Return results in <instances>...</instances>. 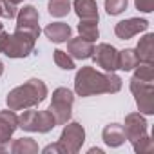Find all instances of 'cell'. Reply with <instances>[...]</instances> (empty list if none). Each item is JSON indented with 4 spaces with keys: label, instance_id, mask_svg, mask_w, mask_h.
<instances>
[{
    "label": "cell",
    "instance_id": "obj_21",
    "mask_svg": "<svg viewBox=\"0 0 154 154\" xmlns=\"http://www.w3.org/2000/svg\"><path fill=\"white\" fill-rule=\"evenodd\" d=\"M49 15L54 18H63L71 11V0H49L47 4Z\"/></svg>",
    "mask_w": 154,
    "mask_h": 154
},
{
    "label": "cell",
    "instance_id": "obj_5",
    "mask_svg": "<svg viewBox=\"0 0 154 154\" xmlns=\"http://www.w3.org/2000/svg\"><path fill=\"white\" fill-rule=\"evenodd\" d=\"M72 103H74V94L71 89L67 87H58L53 91V98H51V105L49 111L53 112L56 125H65L71 118V111H72Z\"/></svg>",
    "mask_w": 154,
    "mask_h": 154
},
{
    "label": "cell",
    "instance_id": "obj_30",
    "mask_svg": "<svg viewBox=\"0 0 154 154\" xmlns=\"http://www.w3.org/2000/svg\"><path fill=\"white\" fill-rule=\"evenodd\" d=\"M2 72H4V63H2V60H0V76H2Z\"/></svg>",
    "mask_w": 154,
    "mask_h": 154
},
{
    "label": "cell",
    "instance_id": "obj_31",
    "mask_svg": "<svg viewBox=\"0 0 154 154\" xmlns=\"http://www.w3.org/2000/svg\"><path fill=\"white\" fill-rule=\"evenodd\" d=\"M9 2H13V4H15V6H18V4H20V2H24V0H9Z\"/></svg>",
    "mask_w": 154,
    "mask_h": 154
},
{
    "label": "cell",
    "instance_id": "obj_18",
    "mask_svg": "<svg viewBox=\"0 0 154 154\" xmlns=\"http://www.w3.org/2000/svg\"><path fill=\"white\" fill-rule=\"evenodd\" d=\"M9 152L11 154H36L38 152V143L33 138H18V140H9Z\"/></svg>",
    "mask_w": 154,
    "mask_h": 154
},
{
    "label": "cell",
    "instance_id": "obj_25",
    "mask_svg": "<svg viewBox=\"0 0 154 154\" xmlns=\"http://www.w3.org/2000/svg\"><path fill=\"white\" fill-rule=\"evenodd\" d=\"M127 4H129V0H105V11L116 17L127 9Z\"/></svg>",
    "mask_w": 154,
    "mask_h": 154
},
{
    "label": "cell",
    "instance_id": "obj_17",
    "mask_svg": "<svg viewBox=\"0 0 154 154\" xmlns=\"http://www.w3.org/2000/svg\"><path fill=\"white\" fill-rule=\"evenodd\" d=\"M74 13L78 15L80 20H98V6H96V0H74L72 2Z\"/></svg>",
    "mask_w": 154,
    "mask_h": 154
},
{
    "label": "cell",
    "instance_id": "obj_29",
    "mask_svg": "<svg viewBox=\"0 0 154 154\" xmlns=\"http://www.w3.org/2000/svg\"><path fill=\"white\" fill-rule=\"evenodd\" d=\"M94 152H96V154H103V150H102V149H96V147L89 149V154H94Z\"/></svg>",
    "mask_w": 154,
    "mask_h": 154
},
{
    "label": "cell",
    "instance_id": "obj_2",
    "mask_svg": "<svg viewBox=\"0 0 154 154\" xmlns=\"http://www.w3.org/2000/svg\"><path fill=\"white\" fill-rule=\"evenodd\" d=\"M45 96H47V85L38 78H31L26 84L9 91L6 102L11 111H22V109H29L42 103Z\"/></svg>",
    "mask_w": 154,
    "mask_h": 154
},
{
    "label": "cell",
    "instance_id": "obj_6",
    "mask_svg": "<svg viewBox=\"0 0 154 154\" xmlns=\"http://www.w3.org/2000/svg\"><path fill=\"white\" fill-rule=\"evenodd\" d=\"M84 141H85V129L78 122H71V123H65L60 134L58 145L62 149V154H76L80 152Z\"/></svg>",
    "mask_w": 154,
    "mask_h": 154
},
{
    "label": "cell",
    "instance_id": "obj_14",
    "mask_svg": "<svg viewBox=\"0 0 154 154\" xmlns=\"http://www.w3.org/2000/svg\"><path fill=\"white\" fill-rule=\"evenodd\" d=\"M134 51L140 63H154V35L149 33L143 38H140Z\"/></svg>",
    "mask_w": 154,
    "mask_h": 154
},
{
    "label": "cell",
    "instance_id": "obj_11",
    "mask_svg": "<svg viewBox=\"0 0 154 154\" xmlns=\"http://www.w3.org/2000/svg\"><path fill=\"white\" fill-rule=\"evenodd\" d=\"M40 15L35 6H24L17 13V29H27L36 35H40V26H38Z\"/></svg>",
    "mask_w": 154,
    "mask_h": 154
},
{
    "label": "cell",
    "instance_id": "obj_8",
    "mask_svg": "<svg viewBox=\"0 0 154 154\" xmlns=\"http://www.w3.org/2000/svg\"><path fill=\"white\" fill-rule=\"evenodd\" d=\"M91 58L94 60V63L98 67H102L107 72H114L118 69V51L111 44H98L94 47Z\"/></svg>",
    "mask_w": 154,
    "mask_h": 154
},
{
    "label": "cell",
    "instance_id": "obj_32",
    "mask_svg": "<svg viewBox=\"0 0 154 154\" xmlns=\"http://www.w3.org/2000/svg\"><path fill=\"white\" fill-rule=\"evenodd\" d=\"M0 17H2V2H0Z\"/></svg>",
    "mask_w": 154,
    "mask_h": 154
},
{
    "label": "cell",
    "instance_id": "obj_7",
    "mask_svg": "<svg viewBox=\"0 0 154 154\" xmlns=\"http://www.w3.org/2000/svg\"><path fill=\"white\" fill-rule=\"evenodd\" d=\"M129 85H131V91L134 94V100H136V105H138L140 112L147 114V116L154 114V84L136 80L132 76Z\"/></svg>",
    "mask_w": 154,
    "mask_h": 154
},
{
    "label": "cell",
    "instance_id": "obj_4",
    "mask_svg": "<svg viewBox=\"0 0 154 154\" xmlns=\"http://www.w3.org/2000/svg\"><path fill=\"white\" fill-rule=\"evenodd\" d=\"M18 127L27 132H49L56 127L53 112L47 111H24L18 116Z\"/></svg>",
    "mask_w": 154,
    "mask_h": 154
},
{
    "label": "cell",
    "instance_id": "obj_10",
    "mask_svg": "<svg viewBox=\"0 0 154 154\" xmlns=\"http://www.w3.org/2000/svg\"><path fill=\"white\" fill-rule=\"evenodd\" d=\"M149 29V22L145 18H127L116 24L114 33L120 40H129L132 36H136L138 33H143Z\"/></svg>",
    "mask_w": 154,
    "mask_h": 154
},
{
    "label": "cell",
    "instance_id": "obj_9",
    "mask_svg": "<svg viewBox=\"0 0 154 154\" xmlns=\"http://www.w3.org/2000/svg\"><path fill=\"white\" fill-rule=\"evenodd\" d=\"M123 131H125V138L134 143L140 138H143L147 134V122L143 118L141 112H131L125 116V123H123Z\"/></svg>",
    "mask_w": 154,
    "mask_h": 154
},
{
    "label": "cell",
    "instance_id": "obj_26",
    "mask_svg": "<svg viewBox=\"0 0 154 154\" xmlns=\"http://www.w3.org/2000/svg\"><path fill=\"white\" fill-rule=\"evenodd\" d=\"M2 2V17H6V18H15L17 17V6L13 4V2H9V0H0Z\"/></svg>",
    "mask_w": 154,
    "mask_h": 154
},
{
    "label": "cell",
    "instance_id": "obj_12",
    "mask_svg": "<svg viewBox=\"0 0 154 154\" xmlns=\"http://www.w3.org/2000/svg\"><path fill=\"white\" fill-rule=\"evenodd\" d=\"M93 51H94L93 42H89L82 36L67 40V54L74 60H87L93 56Z\"/></svg>",
    "mask_w": 154,
    "mask_h": 154
},
{
    "label": "cell",
    "instance_id": "obj_1",
    "mask_svg": "<svg viewBox=\"0 0 154 154\" xmlns=\"http://www.w3.org/2000/svg\"><path fill=\"white\" fill-rule=\"evenodd\" d=\"M122 89V78L114 72H100L94 67H82L74 76V93L85 98L93 94H114Z\"/></svg>",
    "mask_w": 154,
    "mask_h": 154
},
{
    "label": "cell",
    "instance_id": "obj_16",
    "mask_svg": "<svg viewBox=\"0 0 154 154\" xmlns=\"http://www.w3.org/2000/svg\"><path fill=\"white\" fill-rule=\"evenodd\" d=\"M44 33L54 44H62V42H67L71 38V27H69V24H63V22H53V24H49L44 29Z\"/></svg>",
    "mask_w": 154,
    "mask_h": 154
},
{
    "label": "cell",
    "instance_id": "obj_27",
    "mask_svg": "<svg viewBox=\"0 0 154 154\" xmlns=\"http://www.w3.org/2000/svg\"><path fill=\"white\" fill-rule=\"evenodd\" d=\"M134 6L141 13H152L154 11V0H134Z\"/></svg>",
    "mask_w": 154,
    "mask_h": 154
},
{
    "label": "cell",
    "instance_id": "obj_28",
    "mask_svg": "<svg viewBox=\"0 0 154 154\" xmlns=\"http://www.w3.org/2000/svg\"><path fill=\"white\" fill-rule=\"evenodd\" d=\"M44 154H62V149H60V145H58V141L56 143H51V145H47V147H44V150H42Z\"/></svg>",
    "mask_w": 154,
    "mask_h": 154
},
{
    "label": "cell",
    "instance_id": "obj_23",
    "mask_svg": "<svg viewBox=\"0 0 154 154\" xmlns=\"http://www.w3.org/2000/svg\"><path fill=\"white\" fill-rule=\"evenodd\" d=\"M54 63H56L60 69H65V71H71V69L76 67V65H74V60H72L65 51H62V49H56V51H54Z\"/></svg>",
    "mask_w": 154,
    "mask_h": 154
},
{
    "label": "cell",
    "instance_id": "obj_33",
    "mask_svg": "<svg viewBox=\"0 0 154 154\" xmlns=\"http://www.w3.org/2000/svg\"><path fill=\"white\" fill-rule=\"evenodd\" d=\"M2 29H4V24H0V31H2Z\"/></svg>",
    "mask_w": 154,
    "mask_h": 154
},
{
    "label": "cell",
    "instance_id": "obj_13",
    "mask_svg": "<svg viewBox=\"0 0 154 154\" xmlns=\"http://www.w3.org/2000/svg\"><path fill=\"white\" fill-rule=\"evenodd\" d=\"M18 129V116L15 111H0V141H6Z\"/></svg>",
    "mask_w": 154,
    "mask_h": 154
},
{
    "label": "cell",
    "instance_id": "obj_15",
    "mask_svg": "<svg viewBox=\"0 0 154 154\" xmlns=\"http://www.w3.org/2000/svg\"><path fill=\"white\" fill-rule=\"evenodd\" d=\"M102 138H103V141H105L107 147H120L127 140L123 125H120V123H109V125H105V129L102 132Z\"/></svg>",
    "mask_w": 154,
    "mask_h": 154
},
{
    "label": "cell",
    "instance_id": "obj_20",
    "mask_svg": "<svg viewBox=\"0 0 154 154\" xmlns=\"http://www.w3.org/2000/svg\"><path fill=\"white\" fill-rule=\"evenodd\" d=\"M78 33L82 38L89 40V42H94L98 36H100V31H98V20H93V18H87V20H82L78 24Z\"/></svg>",
    "mask_w": 154,
    "mask_h": 154
},
{
    "label": "cell",
    "instance_id": "obj_24",
    "mask_svg": "<svg viewBox=\"0 0 154 154\" xmlns=\"http://www.w3.org/2000/svg\"><path fill=\"white\" fill-rule=\"evenodd\" d=\"M132 149H134V152H138V154H149V152L154 150V141L150 140L149 134H145L143 138H140L138 141L132 143Z\"/></svg>",
    "mask_w": 154,
    "mask_h": 154
},
{
    "label": "cell",
    "instance_id": "obj_22",
    "mask_svg": "<svg viewBox=\"0 0 154 154\" xmlns=\"http://www.w3.org/2000/svg\"><path fill=\"white\" fill-rule=\"evenodd\" d=\"M134 78L141 82H152L154 80V67L152 63H138L134 67Z\"/></svg>",
    "mask_w": 154,
    "mask_h": 154
},
{
    "label": "cell",
    "instance_id": "obj_3",
    "mask_svg": "<svg viewBox=\"0 0 154 154\" xmlns=\"http://www.w3.org/2000/svg\"><path fill=\"white\" fill-rule=\"evenodd\" d=\"M38 35L27 29H15L13 35L0 31V53L9 58H26L33 53Z\"/></svg>",
    "mask_w": 154,
    "mask_h": 154
},
{
    "label": "cell",
    "instance_id": "obj_19",
    "mask_svg": "<svg viewBox=\"0 0 154 154\" xmlns=\"http://www.w3.org/2000/svg\"><path fill=\"white\" fill-rule=\"evenodd\" d=\"M138 63H140V60H138L134 49H123V51H118V69H122V71L127 72V71H132Z\"/></svg>",
    "mask_w": 154,
    "mask_h": 154
}]
</instances>
